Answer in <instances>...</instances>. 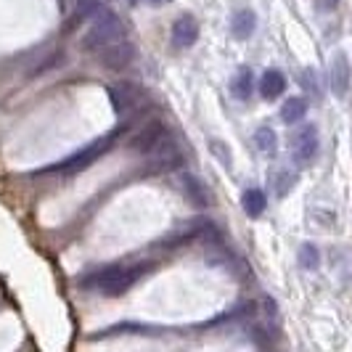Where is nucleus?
Masks as SVG:
<instances>
[{
    "instance_id": "nucleus-6",
    "label": "nucleus",
    "mask_w": 352,
    "mask_h": 352,
    "mask_svg": "<svg viewBox=\"0 0 352 352\" xmlns=\"http://www.w3.org/2000/svg\"><path fill=\"white\" fill-rule=\"evenodd\" d=\"M98 56V64L106 67V69H124V67H130L133 64V58H135V48H133V43H127V40H120V43H114V45H109L104 51L96 53Z\"/></svg>"
},
{
    "instance_id": "nucleus-12",
    "label": "nucleus",
    "mask_w": 352,
    "mask_h": 352,
    "mask_svg": "<svg viewBox=\"0 0 352 352\" xmlns=\"http://www.w3.org/2000/svg\"><path fill=\"white\" fill-rule=\"evenodd\" d=\"M283 90H286V77H283L278 69H267L263 74V80H260V96H263L265 101H273V98H278Z\"/></svg>"
},
{
    "instance_id": "nucleus-14",
    "label": "nucleus",
    "mask_w": 352,
    "mask_h": 352,
    "mask_svg": "<svg viewBox=\"0 0 352 352\" xmlns=\"http://www.w3.org/2000/svg\"><path fill=\"white\" fill-rule=\"evenodd\" d=\"M252 85H254L252 72L239 69V74L230 80V93H233V98H239V101H249V98H252Z\"/></svg>"
},
{
    "instance_id": "nucleus-8",
    "label": "nucleus",
    "mask_w": 352,
    "mask_h": 352,
    "mask_svg": "<svg viewBox=\"0 0 352 352\" xmlns=\"http://www.w3.org/2000/svg\"><path fill=\"white\" fill-rule=\"evenodd\" d=\"M350 80H352V69H350V58L347 53H336L334 61H331V90L334 96L344 98L347 90H350Z\"/></svg>"
},
{
    "instance_id": "nucleus-11",
    "label": "nucleus",
    "mask_w": 352,
    "mask_h": 352,
    "mask_svg": "<svg viewBox=\"0 0 352 352\" xmlns=\"http://www.w3.org/2000/svg\"><path fill=\"white\" fill-rule=\"evenodd\" d=\"M180 162H183V157H180V151H177L173 143H167V146H159L157 151L151 154V173H162V170H175V167H180Z\"/></svg>"
},
{
    "instance_id": "nucleus-1",
    "label": "nucleus",
    "mask_w": 352,
    "mask_h": 352,
    "mask_svg": "<svg viewBox=\"0 0 352 352\" xmlns=\"http://www.w3.org/2000/svg\"><path fill=\"white\" fill-rule=\"evenodd\" d=\"M148 273V265L141 263V265H109L104 270H96L93 276H88L82 286L85 289H96L98 294H104V297H120L124 294L133 283L138 281L141 276Z\"/></svg>"
},
{
    "instance_id": "nucleus-16",
    "label": "nucleus",
    "mask_w": 352,
    "mask_h": 352,
    "mask_svg": "<svg viewBox=\"0 0 352 352\" xmlns=\"http://www.w3.org/2000/svg\"><path fill=\"white\" fill-rule=\"evenodd\" d=\"M305 114H307V101H305V98H289V101L281 106V120L286 124L302 122Z\"/></svg>"
},
{
    "instance_id": "nucleus-17",
    "label": "nucleus",
    "mask_w": 352,
    "mask_h": 352,
    "mask_svg": "<svg viewBox=\"0 0 352 352\" xmlns=\"http://www.w3.org/2000/svg\"><path fill=\"white\" fill-rule=\"evenodd\" d=\"M254 143H257V148L263 151V154H270V151H276V133H273V127H257V133H254Z\"/></svg>"
},
{
    "instance_id": "nucleus-15",
    "label": "nucleus",
    "mask_w": 352,
    "mask_h": 352,
    "mask_svg": "<svg viewBox=\"0 0 352 352\" xmlns=\"http://www.w3.org/2000/svg\"><path fill=\"white\" fill-rule=\"evenodd\" d=\"M241 207H244V212H247L249 217H260L265 212V207H267V199H265V194L260 188H247L244 196H241Z\"/></svg>"
},
{
    "instance_id": "nucleus-18",
    "label": "nucleus",
    "mask_w": 352,
    "mask_h": 352,
    "mask_svg": "<svg viewBox=\"0 0 352 352\" xmlns=\"http://www.w3.org/2000/svg\"><path fill=\"white\" fill-rule=\"evenodd\" d=\"M104 6H106V0H80V3H77V14H74V19L80 21V19L96 16Z\"/></svg>"
},
{
    "instance_id": "nucleus-5",
    "label": "nucleus",
    "mask_w": 352,
    "mask_h": 352,
    "mask_svg": "<svg viewBox=\"0 0 352 352\" xmlns=\"http://www.w3.org/2000/svg\"><path fill=\"white\" fill-rule=\"evenodd\" d=\"M164 135H167V127L162 120H151V122H146L133 135V141H130V148L135 151V154H154L159 146H164Z\"/></svg>"
},
{
    "instance_id": "nucleus-7",
    "label": "nucleus",
    "mask_w": 352,
    "mask_h": 352,
    "mask_svg": "<svg viewBox=\"0 0 352 352\" xmlns=\"http://www.w3.org/2000/svg\"><path fill=\"white\" fill-rule=\"evenodd\" d=\"M318 151V130L316 124H302L300 130L294 133V146H292V154L297 164H307L310 159L316 157Z\"/></svg>"
},
{
    "instance_id": "nucleus-21",
    "label": "nucleus",
    "mask_w": 352,
    "mask_h": 352,
    "mask_svg": "<svg viewBox=\"0 0 352 352\" xmlns=\"http://www.w3.org/2000/svg\"><path fill=\"white\" fill-rule=\"evenodd\" d=\"M130 3H135V0H130Z\"/></svg>"
},
{
    "instance_id": "nucleus-3",
    "label": "nucleus",
    "mask_w": 352,
    "mask_h": 352,
    "mask_svg": "<svg viewBox=\"0 0 352 352\" xmlns=\"http://www.w3.org/2000/svg\"><path fill=\"white\" fill-rule=\"evenodd\" d=\"M120 138V130H114V133H109L104 138H98V141H93L90 146H85L82 151H77V154H72L69 159H64V162H58V164H51V167H45L43 173H80V170H85L90 167L93 162L98 157H104L106 151L117 143Z\"/></svg>"
},
{
    "instance_id": "nucleus-10",
    "label": "nucleus",
    "mask_w": 352,
    "mask_h": 352,
    "mask_svg": "<svg viewBox=\"0 0 352 352\" xmlns=\"http://www.w3.org/2000/svg\"><path fill=\"white\" fill-rule=\"evenodd\" d=\"M180 186H183V196L194 204L196 210H207V207H210V194H207L204 183L196 175H188V173H186V175L180 177Z\"/></svg>"
},
{
    "instance_id": "nucleus-9",
    "label": "nucleus",
    "mask_w": 352,
    "mask_h": 352,
    "mask_svg": "<svg viewBox=\"0 0 352 352\" xmlns=\"http://www.w3.org/2000/svg\"><path fill=\"white\" fill-rule=\"evenodd\" d=\"M196 40H199V21L191 14H183L173 24V43L177 48H191Z\"/></svg>"
},
{
    "instance_id": "nucleus-4",
    "label": "nucleus",
    "mask_w": 352,
    "mask_h": 352,
    "mask_svg": "<svg viewBox=\"0 0 352 352\" xmlns=\"http://www.w3.org/2000/svg\"><path fill=\"white\" fill-rule=\"evenodd\" d=\"M109 98H111V106H114L117 114H133V111H138L146 104V93L135 82H127V80L111 85L109 88Z\"/></svg>"
},
{
    "instance_id": "nucleus-20",
    "label": "nucleus",
    "mask_w": 352,
    "mask_h": 352,
    "mask_svg": "<svg viewBox=\"0 0 352 352\" xmlns=\"http://www.w3.org/2000/svg\"><path fill=\"white\" fill-rule=\"evenodd\" d=\"M210 146H212V151H214L217 157L223 159V164H228V167H230V157H228V154H226V148H223L226 143H223V141H212Z\"/></svg>"
},
{
    "instance_id": "nucleus-2",
    "label": "nucleus",
    "mask_w": 352,
    "mask_h": 352,
    "mask_svg": "<svg viewBox=\"0 0 352 352\" xmlns=\"http://www.w3.org/2000/svg\"><path fill=\"white\" fill-rule=\"evenodd\" d=\"M120 40H124V27L120 16L114 11H109V8H101L93 16L90 30L82 37V48L90 53H98L109 48V45H114V43H120Z\"/></svg>"
},
{
    "instance_id": "nucleus-19",
    "label": "nucleus",
    "mask_w": 352,
    "mask_h": 352,
    "mask_svg": "<svg viewBox=\"0 0 352 352\" xmlns=\"http://www.w3.org/2000/svg\"><path fill=\"white\" fill-rule=\"evenodd\" d=\"M320 257H318V249L313 244H302L300 247V265L305 270H316Z\"/></svg>"
},
{
    "instance_id": "nucleus-13",
    "label": "nucleus",
    "mask_w": 352,
    "mask_h": 352,
    "mask_svg": "<svg viewBox=\"0 0 352 352\" xmlns=\"http://www.w3.org/2000/svg\"><path fill=\"white\" fill-rule=\"evenodd\" d=\"M254 27H257V19H254L252 11H239L236 16L230 19V32H233L236 40H247V37H252Z\"/></svg>"
}]
</instances>
